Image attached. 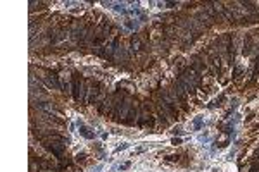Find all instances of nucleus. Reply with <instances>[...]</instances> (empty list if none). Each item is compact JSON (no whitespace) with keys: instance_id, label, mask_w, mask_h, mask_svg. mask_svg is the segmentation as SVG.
Returning a JSON list of instances; mask_svg holds the SVG:
<instances>
[{"instance_id":"nucleus-1","label":"nucleus","mask_w":259,"mask_h":172,"mask_svg":"<svg viewBox=\"0 0 259 172\" xmlns=\"http://www.w3.org/2000/svg\"><path fill=\"white\" fill-rule=\"evenodd\" d=\"M73 95H74V100H81L83 96V81L81 77H78V74L73 76Z\"/></svg>"},{"instance_id":"nucleus-2","label":"nucleus","mask_w":259,"mask_h":172,"mask_svg":"<svg viewBox=\"0 0 259 172\" xmlns=\"http://www.w3.org/2000/svg\"><path fill=\"white\" fill-rule=\"evenodd\" d=\"M80 134H81V136H85L86 139H93V136H95V133H93L90 127L83 126V124H80Z\"/></svg>"}]
</instances>
